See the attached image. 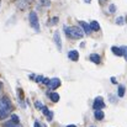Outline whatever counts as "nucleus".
Here are the masks:
<instances>
[{"instance_id":"nucleus-1","label":"nucleus","mask_w":127,"mask_h":127,"mask_svg":"<svg viewBox=\"0 0 127 127\" xmlns=\"http://www.w3.org/2000/svg\"><path fill=\"white\" fill-rule=\"evenodd\" d=\"M64 30H65L67 36H68V37H70V38H75V40H78V38H82V37L84 36L83 30H82L80 27H77V26L65 27Z\"/></svg>"},{"instance_id":"nucleus-2","label":"nucleus","mask_w":127,"mask_h":127,"mask_svg":"<svg viewBox=\"0 0 127 127\" xmlns=\"http://www.w3.org/2000/svg\"><path fill=\"white\" fill-rule=\"evenodd\" d=\"M10 109H11V104H10V101H9L6 97H4V99L0 101V120L5 119V117L9 115Z\"/></svg>"},{"instance_id":"nucleus-3","label":"nucleus","mask_w":127,"mask_h":127,"mask_svg":"<svg viewBox=\"0 0 127 127\" xmlns=\"http://www.w3.org/2000/svg\"><path fill=\"white\" fill-rule=\"evenodd\" d=\"M30 25H31V27L35 30V31H40V22H38V17H37V14L35 12V11H31L30 12Z\"/></svg>"},{"instance_id":"nucleus-4","label":"nucleus","mask_w":127,"mask_h":127,"mask_svg":"<svg viewBox=\"0 0 127 127\" xmlns=\"http://www.w3.org/2000/svg\"><path fill=\"white\" fill-rule=\"evenodd\" d=\"M94 109L95 110H101V109H104L105 107V102H104V100H102V97L101 96H97L95 100H94Z\"/></svg>"},{"instance_id":"nucleus-5","label":"nucleus","mask_w":127,"mask_h":127,"mask_svg":"<svg viewBox=\"0 0 127 127\" xmlns=\"http://www.w3.org/2000/svg\"><path fill=\"white\" fill-rule=\"evenodd\" d=\"M48 86H49L51 89H57L58 86H61V80H59L58 78H53V79H51V80H49Z\"/></svg>"},{"instance_id":"nucleus-6","label":"nucleus","mask_w":127,"mask_h":127,"mask_svg":"<svg viewBox=\"0 0 127 127\" xmlns=\"http://www.w3.org/2000/svg\"><path fill=\"white\" fill-rule=\"evenodd\" d=\"M68 57H69V59H72V61H74V62H77L78 59H79V53H78V51H70L69 53H68Z\"/></svg>"},{"instance_id":"nucleus-7","label":"nucleus","mask_w":127,"mask_h":127,"mask_svg":"<svg viewBox=\"0 0 127 127\" xmlns=\"http://www.w3.org/2000/svg\"><path fill=\"white\" fill-rule=\"evenodd\" d=\"M54 42L57 44V48L61 51L62 49V42H61V37H59V32L58 31L54 32Z\"/></svg>"},{"instance_id":"nucleus-8","label":"nucleus","mask_w":127,"mask_h":127,"mask_svg":"<svg viewBox=\"0 0 127 127\" xmlns=\"http://www.w3.org/2000/svg\"><path fill=\"white\" fill-rule=\"evenodd\" d=\"M80 26L83 27V31H84L86 35H89L93 30H91V27H90V25H88L86 22H84V21H80Z\"/></svg>"},{"instance_id":"nucleus-9","label":"nucleus","mask_w":127,"mask_h":127,"mask_svg":"<svg viewBox=\"0 0 127 127\" xmlns=\"http://www.w3.org/2000/svg\"><path fill=\"white\" fill-rule=\"evenodd\" d=\"M111 51H112V53L116 54V56H124V51H122L121 47H112Z\"/></svg>"},{"instance_id":"nucleus-10","label":"nucleus","mask_w":127,"mask_h":127,"mask_svg":"<svg viewBox=\"0 0 127 127\" xmlns=\"http://www.w3.org/2000/svg\"><path fill=\"white\" fill-rule=\"evenodd\" d=\"M90 61L91 62H94L95 64H99L100 63V61H101V58H100V56L99 54H90Z\"/></svg>"},{"instance_id":"nucleus-11","label":"nucleus","mask_w":127,"mask_h":127,"mask_svg":"<svg viewBox=\"0 0 127 127\" xmlns=\"http://www.w3.org/2000/svg\"><path fill=\"white\" fill-rule=\"evenodd\" d=\"M90 27H91L93 31H99L100 30V25H99L97 21H91L90 22Z\"/></svg>"},{"instance_id":"nucleus-12","label":"nucleus","mask_w":127,"mask_h":127,"mask_svg":"<svg viewBox=\"0 0 127 127\" xmlns=\"http://www.w3.org/2000/svg\"><path fill=\"white\" fill-rule=\"evenodd\" d=\"M94 116H95V119H96V120H102L105 115H104V112H102L101 110H95Z\"/></svg>"},{"instance_id":"nucleus-13","label":"nucleus","mask_w":127,"mask_h":127,"mask_svg":"<svg viewBox=\"0 0 127 127\" xmlns=\"http://www.w3.org/2000/svg\"><path fill=\"white\" fill-rule=\"evenodd\" d=\"M4 127H21V126H20V124H16L14 121H7V122L4 124Z\"/></svg>"},{"instance_id":"nucleus-14","label":"nucleus","mask_w":127,"mask_h":127,"mask_svg":"<svg viewBox=\"0 0 127 127\" xmlns=\"http://www.w3.org/2000/svg\"><path fill=\"white\" fill-rule=\"evenodd\" d=\"M49 97H51V100H52L53 102H58V101H59V95H58L57 93H52V94L49 95Z\"/></svg>"},{"instance_id":"nucleus-15","label":"nucleus","mask_w":127,"mask_h":127,"mask_svg":"<svg viewBox=\"0 0 127 127\" xmlns=\"http://www.w3.org/2000/svg\"><path fill=\"white\" fill-rule=\"evenodd\" d=\"M117 94H119L120 97H122V96L125 95V86H124V85H120V86H119V93H117Z\"/></svg>"},{"instance_id":"nucleus-16","label":"nucleus","mask_w":127,"mask_h":127,"mask_svg":"<svg viewBox=\"0 0 127 127\" xmlns=\"http://www.w3.org/2000/svg\"><path fill=\"white\" fill-rule=\"evenodd\" d=\"M11 121H14V122H16V124H20V120H19L17 115H11Z\"/></svg>"},{"instance_id":"nucleus-17","label":"nucleus","mask_w":127,"mask_h":127,"mask_svg":"<svg viewBox=\"0 0 127 127\" xmlns=\"http://www.w3.org/2000/svg\"><path fill=\"white\" fill-rule=\"evenodd\" d=\"M35 105H36V107H37L38 110H42V109H43V106H44V105H43L42 102H40V101H36V102H35Z\"/></svg>"},{"instance_id":"nucleus-18","label":"nucleus","mask_w":127,"mask_h":127,"mask_svg":"<svg viewBox=\"0 0 127 127\" xmlns=\"http://www.w3.org/2000/svg\"><path fill=\"white\" fill-rule=\"evenodd\" d=\"M116 24H117V25H124V17H122V16L117 17V19H116Z\"/></svg>"},{"instance_id":"nucleus-19","label":"nucleus","mask_w":127,"mask_h":127,"mask_svg":"<svg viewBox=\"0 0 127 127\" xmlns=\"http://www.w3.org/2000/svg\"><path fill=\"white\" fill-rule=\"evenodd\" d=\"M42 112L44 114V116H48L49 114H51V111H48V109L46 107V106H43V109H42Z\"/></svg>"},{"instance_id":"nucleus-20","label":"nucleus","mask_w":127,"mask_h":127,"mask_svg":"<svg viewBox=\"0 0 127 127\" xmlns=\"http://www.w3.org/2000/svg\"><path fill=\"white\" fill-rule=\"evenodd\" d=\"M122 48V51H124V56H125V59L127 61V46H124V47H121Z\"/></svg>"},{"instance_id":"nucleus-21","label":"nucleus","mask_w":127,"mask_h":127,"mask_svg":"<svg viewBox=\"0 0 127 127\" xmlns=\"http://www.w3.org/2000/svg\"><path fill=\"white\" fill-rule=\"evenodd\" d=\"M116 11V6L115 5H110V12H115Z\"/></svg>"},{"instance_id":"nucleus-22","label":"nucleus","mask_w":127,"mask_h":127,"mask_svg":"<svg viewBox=\"0 0 127 127\" xmlns=\"http://www.w3.org/2000/svg\"><path fill=\"white\" fill-rule=\"evenodd\" d=\"M47 119H48V121H52V119H53V112H51V114L47 116Z\"/></svg>"},{"instance_id":"nucleus-23","label":"nucleus","mask_w":127,"mask_h":127,"mask_svg":"<svg viewBox=\"0 0 127 127\" xmlns=\"http://www.w3.org/2000/svg\"><path fill=\"white\" fill-rule=\"evenodd\" d=\"M35 127H41V125H40V124L36 121V122H35Z\"/></svg>"},{"instance_id":"nucleus-24","label":"nucleus","mask_w":127,"mask_h":127,"mask_svg":"<svg viewBox=\"0 0 127 127\" xmlns=\"http://www.w3.org/2000/svg\"><path fill=\"white\" fill-rule=\"evenodd\" d=\"M57 21H58V19H57V17H54V19H53V24H57Z\"/></svg>"},{"instance_id":"nucleus-25","label":"nucleus","mask_w":127,"mask_h":127,"mask_svg":"<svg viewBox=\"0 0 127 127\" xmlns=\"http://www.w3.org/2000/svg\"><path fill=\"white\" fill-rule=\"evenodd\" d=\"M111 82H112V83L115 84V83H116V79H115V78H111Z\"/></svg>"},{"instance_id":"nucleus-26","label":"nucleus","mask_w":127,"mask_h":127,"mask_svg":"<svg viewBox=\"0 0 127 127\" xmlns=\"http://www.w3.org/2000/svg\"><path fill=\"white\" fill-rule=\"evenodd\" d=\"M85 2H86V4H89V2H91V0H84Z\"/></svg>"},{"instance_id":"nucleus-27","label":"nucleus","mask_w":127,"mask_h":127,"mask_svg":"<svg viewBox=\"0 0 127 127\" xmlns=\"http://www.w3.org/2000/svg\"><path fill=\"white\" fill-rule=\"evenodd\" d=\"M67 127H77V126H75V125H68Z\"/></svg>"},{"instance_id":"nucleus-28","label":"nucleus","mask_w":127,"mask_h":127,"mask_svg":"<svg viewBox=\"0 0 127 127\" xmlns=\"http://www.w3.org/2000/svg\"><path fill=\"white\" fill-rule=\"evenodd\" d=\"M105 2V0H100V4H104Z\"/></svg>"},{"instance_id":"nucleus-29","label":"nucleus","mask_w":127,"mask_h":127,"mask_svg":"<svg viewBox=\"0 0 127 127\" xmlns=\"http://www.w3.org/2000/svg\"><path fill=\"white\" fill-rule=\"evenodd\" d=\"M1 86H2V83H1V82H0V89H1Z\"/></svg>"}]
</instances>
